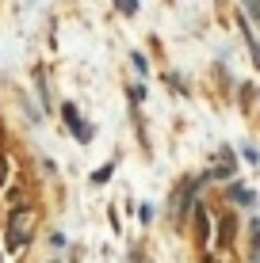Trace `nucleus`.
<instances>
[{"mask_svg":"<svg viewBox=\"0 0 260 263\" xmlns=\"http://www.w3.org/2000/svg\"><path fill=\"white\" fill-rule=\"evenodd\" d=\"M92 134H96V130H92V126H88V122L73 126V138H77V141H92Z\"/></svg>","mask_w":260,"mask_h":263,"instance_id":"4","label":"nucleus"},{"mask_svg":"<svg viewBox=\"0 0 260 263\" xmlns=\"http://www.w3.org/2000/svg\"><path fill=\"white\" fill-rule=\"evenodd\" d=\"M130 61H134V69H138L142 77L149 72V61H146V53H138V50H134V53H130Z\"/></svg>","mask_w":260,"mask_h":263,"instance_id":"5","label":"nucleus"},{"mask_svg":"<svg viewBox=\"0 0 260 263\" xmlns=\"http://www.w3.org/2000/svg\"><path fill=\"white\" fill-rule=\"evenodd\" d=\"M241 153H245V160H249V164H256V160H260V157H256V149H253V145H245V149H241Z\"/></svg>","mask_w":260,"mask_h":263,"instance_id":"11","label":"nucleus"},{"mask_svg":"<svg viewBox=\"0 0 260 263\" xmlns=\"http://www.w3.org/2000/svg\"><path fill=\"white\" fill-rule=\"evenodd\" d=\"M234 237V217H222V244H230Z\"/></svg>","mask_w":260,"mask_h":263,"instance_id":"7","label":"nucleus"},{"mask_svg":"<svg viewBox=\"0 0 260 263\" xmlns=\"http://www.w3.org/2000/svg\"><path fill=\"white\" fill-rule=\"evenodd\" d=\"M256 263H260V259H256Z\"/></svg>","mask_w":260,"mask_h":263,"instance_id":"13","label":"nucleus"},{"mask_svg":"<svg viewBox=\"0 0 260 263\" xmlns=\"http://www.w3.org/2000/svg\"><path fill=\"white\" fill-rule=\"evenodd\" d=\"M61 119H65L69 126H80V115H77V107H73V103H61Z\"/></svg>","mask_w":260,"mask_h":263,"instance_id":"3","label":"nucleus"},{"mask_svg":"<svg viewBox=\"0 0 260 263\" xmlns=\"http://www.w3.org/2000/svg\"><path fill=\"white\" fill-rule=\"evenodd\" d=\"M115 4H119L123 15H134V12H138V0H115Z\"/></svg>","mask_w":260,"mask_h":263,"instance_id":"8","label":"nucleus"},{"mask_svg":"<svg viewBox=\"0 0 260 263\" xmlns=\"http://www.w3.org/2000/svg\"><path fill=\"white\" fill-rule=\"evenodd\" d=\"M20 240H27V214H15L12 225H8V248H20Z\"/></svg>","mask_w":260,"mask_h":263,"instance_id":"1","label":"nucleus"},{"mask_svg":"<svg viewBox=\"0 0 260 263\" xmlns=\"http://www.w3.org/2000/svg\"><path fill=\"white\" fill-rule=\"evenodd\" d=\"M245 12L253 15V20H260V0H245Z\"/></svg>","mask_w":260,"mask_h":263,"instance_id":"10","label":"nucleus"},{"mask_svg":"<svg viewBox=\"0 0 260 263\" xmlns=\"http://www.w3.org/2000/svg\"><path fill=\"white\" fill-rule=\"evenodd\" d=\"M130 99H134V103H146V88L134 84V88H130Z\"/></svg>","mask_w":260,"mask_h":263,"instance_id":"9","label":"nucleus"},{"mask_svg":"<svg viewBox=\"0 0 260 263\" xmlns=\"http://www.w3.org/2000/svg\"><path fill=\"white\" fill-rule=\"evenodd\" d=\"M4 168H8V164H4V160H0V183H4Z\"/></svg>","mask_w":260,"mask_h":263,"instance_id":"12","label":"nucleus"},{"mask_svg":"<svg viewBox=\"0 0 260 263\" xmlns=\"http://www.w3.org/2000/svg\"><path fill=\"white\" fill-rule=\"evenodd\" d=\"M230 198H234V202H241V206H253L256 202V195L249 191V187H241V183H230V191H226Z\"/></svg>","mask_w":260,"mask_h":263,"instance_id":"2","label":"nucleus"},{"mask_svg":"<svg viewBox=\"0 0 260 263\" xmlns=\"http://www.w3.org/2000/svg\"><path fill=\"white\" fill-rule=\"evenodd\" d=\"M111 172H115V164H103V168L92 176V183H107V179H111Z\"/></svg>","mask_w":260,"mask_h":263,"instance_id":"6","label":"nucleus"}]
</instances>
